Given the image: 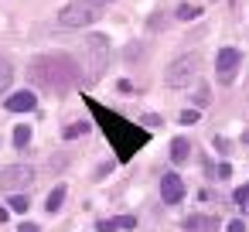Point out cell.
I'll list each match as a JSON object with an SVG mask.
<instances>
[{"label":"cell","instance_id":"obj_1","mask_svg":"<svg viewBox=\"0 0 249 232\" xmlns=\"http://www.w3.org/2000/svg\"><path fill=\"white\" fill-rule=\"evenodd\" d=\"M89 106H92V113H96V120L103 123V130H106V137H109V143L116 147V157L120 161H130L150 137H147V130H140V126H133L130 120H123V116H116L113 109H103L99 103H92V99H86Z\"/></svg>","mask_w":249,"mask_h":232},{"label":"cell","instance_id":"obj_2","mask_svg":"<svg viewBox=\"0 0 249 232\" xmlns=\"http://www.w3.org/2000/svg\"><path fill=\"white\" fill-rule=\"evenodd\" d=\"M31 79L52 92H65L79 82V62L72 55H38L31 62Z\"/></svg>","mask_w":249,"mask_h":232},{"label":"cell","instance_id":"obj_3","mask_svg":"<svg viewBox=\"0 0 249 232\" xmlns=\"http://www.w3.org/2000/svg\"><path fill=\"white\" fill-rule=\"evenodd\" d=\"M99 18H103V4H96V0H75V4H69L58 14V24L62 28H86V24H96Z\"/></svg>","mask_w":249,"mask_h":232},{"label":"cell","instance_id":"obj_4","mask_svg":"<svg viewBox=\"0 0 249 232\" xmlns=\"http://www.w3.org/2000/svg\"><path fill=\"white\" fill-rule=\"evenodd\" d=\"M198 55H181L178 62H171V69H167V86H188L191 79H195V72H198Z\"/></svg>","mask_w":249,"mask_h":232},{"label":"cell","instance_id":"obj_5","mask_svg":"<svg viewBox=\"0 0 249 232\" xmlns=\"http://www.w3.org/2000/svg\"><path fill=\"white\" fill-rule=\"evenodd\" d=\"M31 178H35V171L28 167V164H11L4 174H0V191H21V188H28L31 184Z\"/></svg>","mask_w":249,"mask_h":232},{"label":"cell","instance_id":"obj_6","mask_svg":"<svg viewBox=\"0 0 249 232\" xmlns=\"http://www.w3.org/2000/svg\"><path fill=\"white\" fill-rule=\"evenodd\" d=\"M160 198H164L167 205H178V201L184 198V184H181V178H178L174 171L160 178Z\"/></svg>","mask_w":249,"mask_h":232},{"label":"cell","instance_id":"obj_7","mask_svg":"<svg viewBox=\"0 0 249 232\" xmlns=\"http://www.w3.org/2000/svg\"><path fill=\"white\" fill-rule=\"evenodd\" d=\"M215 69H218V79L225 82V79L239 69V52H235V48H222V52L215 55Z\"/></svg>","mask_w":249,"mask_h":232},{"label":"cell","instance_id":"obj_8","mask_svg":"<svg viewBox=\"0 0 249 232\" xmlns=\"http://www.w3.org/2000/svg\"><path fill=\"white\" fill-rule=\"evenodd\" d=\"M7 109H11V113H28V109H35V92H28V89L14 92V96L7 99Z\"/></svg>","mask_w":249,"mask_h":232},{"label":"cell","instance_id":"obj_9","mask_svg":"<svg viewBox=\"0 0 249 232\" xmlns=\"http://www.w3.org/2000/svg\"><path fill=\"white\" fill-rule=\"evenodd\" d=\"M184 232H215V218L191 215V218H184Z\"/></svg>","mask_w":249,"mask_h":232},{"label":"cell","instance_id":"obj_10","mask_svg":"<svg viewBox=\"0 0 249 232\" xmlns=\"http://www.w3.org/2000/svg\"><path fill=\"white\" fill-rule=\"evenodd\" d=\"M65 191H69V188H62V184H58V188H52V195H48L45 208H48V212H58V208H62V201H65Z\"/></svg>","mask_w":249,"mask_h":232},{"label":"cell","instance_id":"obj_11","mask_svg":"<svg viewBox=\"0 0 249 232\" xmlns=\"http://www.w3.org/2000/svg\"><path fill=\"white\" fill-rule=\"evenodd\" d=\"M188 150H191V147H188V140H184V137H178V140L171 143V157H174V164H181V161L188 157Z\"/></svg>","mask_w":249,"mask_h":232},{"label":"cell","instance_id":"obj_12","mask_svg":"<svg viewBox=\"0 0 249 232\" xmlns=\"http://www.w3.org/2000/svg\"><path fill=\"white\" fill-rule=\"evenodd\" d=\"M11 82H14V69H11V62H4V58H0V92H4Z\"/></svg>","mask_w":249,"mask_h":232},{"label":"cell","instance_id":"obj_13","mask_svg":"<svg viewBox=\"0 0 249 232\" xmlns=\"http://www.w3.org/2000/svg\"><path fill=\"white\" fill-rule=\"evenodd\" d=\"M31 143V126H18L14 130V147L21 150V147H28Z\"/></svg>","mask_w":249,"mask_h":232},{"label":"cell","instance_id":"obj_14","mask_svg":"<svg viewBox=\"0 0 249 232\" xmlns=\"http://www.w3.org/2000/svg\"><path fill=\"white\" fill-rule=\"evenodd\" d=\"M198 14H201V11H198L195 4H181V7H178V18H181V21H195Z\"/></svg>","mask_w":249,"mask_h":232},{"label":"cell","instance_id":"obj_15","mask_svg":"<svg viewBox=\"0 0 249 232\" xmlns=\"http://www.w3.org/2000/svg\"><path fill=\"white\" fill-rule=\"evenodd\" d=\"M28 205H31V201H28V195H11V208H14V212H21V215H24V212H28Z\"/></svg>","mask_w":249,"mask_h":232},{"label":"cell","instance_id":"obj_16","mask_svg":"<svg viewBox=\"0 0 249 232\" xmlns=\"http://www.w3.org/2000/svg\"><path fill=\"white\" fill-rule=\"evenodd\" d=\"M82 133H89V123H75V126H69V130H65V140H75V137H82Z\"/></svg>","mask_w":249,"mask_h":232},{"label":"cell","instance_id":"obj_17","mask_svg":"<svg viewBox=\"0 0 249 232\" xmlns=\"http://www.w3.org/2000/svg\"><path fill=\"white\" fill-rule=\"evenodd\" d=\"M198 116H201L198 109H184V113H181V126H191V123H198Z\"/></svg>","mask_w":249,"mask_h":232},{"label":"cell","instance_id":"obj_18","mask_svg":"<svg viewBox=\"0 0 249 232\" xmlns=\"http://www.w3.org/2000/svg\"><path fill=\"white\" fill-rule=\"evenodd\" d=\"M116 222V229H137V218L133 215H120V218H113Z\"/></svg>","mask_w":249,"mask_h":232},{"label":"cell","instance_id":"obj_19","mask_svg":"<svg viewBox=\"0 0 249 232\" xmlns=\"http://www.w3.org/2000/svg\"><path fill=\"white\" fill-rule=\"evenodd\" d=\"M232 201H235V205H242V201H246V184H242V188L232 195Z\"/></svg>","mask_w":249,"mask_h":232},{"label":"cell","instance_id":"obj_20","mask_svg":"<svg viewBox=\"0 0 249 232\" xmlns=\"http://www.w3.org/2000/svg\"><path fill=\"white\" fill-rule=\"evenodd\" d=\"M143 126H160V116H143Z\"/></svg>","mask_w":249,"mask_h":232},{"label":"cell","instance_id":"obj_21","mask_svg":"<svg viewBox=\"0 0 249 232\" xmlns=\"http://www.w3.org/2000/svg\"><path fill=\"white\" fill-rule=\"evenodd\" d=\"M218 178H232V167L229 164H218Z\"/></svg>","mask_w":249,"mask_h":232},{"label":"cell","instance_id":"obj_22","mask_svg":"<svg viewBox=\"0 0 249 232\" xmlns=\"http://www.w3.org/2000/svg\"><path fill=\"white\" fill-rule=\"evenodd\" d=\"M229 232H246V225H242V222L235 218V222H229Z\"/></svg>","mask_w":249,"mask_h":232},{"label":"cell","instance_id":"obj_23","mask_svg":"<svg viewBox=\"0 0 249 232\" xmlns=\"http://www.w3.org/2000/svg\"><path fill=\"white\" fill-rule=\"evenodd\" d=\"M21 232H41V229H38L35 222H24V225H21Z\"/></svg>","mask_w":249,"mask_h":232},{"label":"cell","instance_id":"obj_24","mask_svg":"<svg viewBox=\"0 0 249 232\" xmlns=\"http://www.w3.org/2000/svg\"><path fill=\"white\" fill-rule=\"evenodd\" d=\"M4 218H7V208H0V222H4Z\"/></svg>","mask_w":249,"mask_h":232},{"label":"cell","instance_id":"obj_25","mask_svg":"<svg viewBox=\"0 0 249 232\" xmlns=\"http://www.w3.org/2000/svg\"><path fill=\"white\" fill-rule=\"evenodd\" d=\"M246 201H249V184H246Z\"/></svg>","mask_w":249,"mask_h":232},{"label":"cell","instance_id":"obj_26","mask_svg":"<svg viewBox=\"0 0 249 232\" xmlns=\"http://www.w3.org/2000/svg\"><path fill=\"white\" fill-rule=\"evenodd\" d=\"M96 4H109V0H96Z\"/></svg>","mask_w":249,"mask_h":232}]
</instances>
